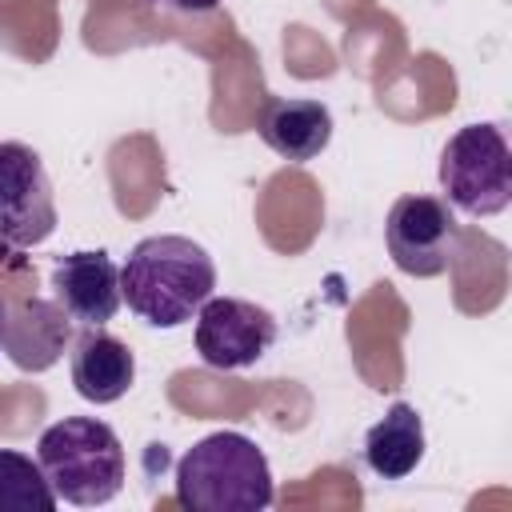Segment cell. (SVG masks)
<instances>
[{
    "instance_id": "1",
    "label": "cell",
    "mask_w": 512,
    "mask_h": 512,
    "mask_svg": "<svg viewBox=\"0 0 512 512\" xmlns=\"http://www.w3.org/2000/svg\"><path fill=\"white\" fill-rule=\"evenodd\" d=\"M212 288L216 264L188 236H148L120 268V300L152 328L188 324Z\"/></svg>"
},
{
    "instance_id": "2",
    "label": "cell",
    "mask_w": 512,
    "mask_h": 512,
    "mask_svg": "<svg viewBox=\"0 0 512 512\" xmlns=\"http://www.w3.org/2000/svg\"><path fill=\"white\" fill-rule=\"evenodd\" d=\"M176 504L192 512H260L272 504L268 456L244 432H212L176 460Z\"/></svg>"
},
{
    "instance_id": "3",
    "label": "cell",
    "mask_w": 512,
    "mask_h": 512,
    "mask_svg": "<svg viewBox=\"0 0 512 512\" xmlns=\"http://www.w3.org/2000/svg\"><path fill=\"white\" fill-rule=\"evenodd\" d=\"M36 460L56 500L96 508L120 496L128 464L120 436L96 416H64L36 440Z\"/></svg>"
},
{
    "instance_id": "4",
    "label": "cell",
    "mask_w": 512,
    "mask_h": 512,
    "mask_svg": "<svg viewBox=\"0 0 512 512\" xmlns=\"http://www.w3.org/2000/svg\"><path fill=\"white\" fill-rule=\"evenodd\" d=\"M444 200L468 216H496L512 204V152L496 124H464L440 152Z\"/></svg>"
},
{
    "instance_id": "5",
    "label": "cell",
    "mask_w": 512,
    "mask_h": 512,
    "mask_svg": "<svg viewBox=\"0 0 512 512\" xmlns=\"http://www.w3.org/2000/svg\"><path fill=\"white\" fill-rule=\"evenodd\" d=\"M56 232V196L44 160L20 144H0V244L12 252L36 248Z\"/></svg>"
},
{
    "instance_id": "6",
    "label": "cell",
    "mask_w": 512,
    "mask_h": 512,
    "mask_svg": "<svg viewBox=\"0 0 512 512\" xmlns=\"http://www.w3.org/2000/svg\"><path fill=\"white\" fill-rule=\"evenodd\" d=\"M384 240H388V256L400 272L416 276V280H432L444 276L452 268L456 256V216L452 204L440 196H400L388 212L384 224Z\"/></svg>"
},
{
    "instance_id": "7",
    "label": "cell",
    "mask_w": 512,
    "mask_h": 512,
    "mask_svg": "<svg viewBox=\"0 0 512 512\" xmlns=\"http://www.w3.org/2000/svg\"><path fill=\"white\" fill-rule=\"evenodd\" d=\"M276 344V316L252 300L208 296L196 312V352L208 368L236 372Z\"/></svg>"
},
{
    "instance_id": "8",
    "label": "cell",
    "mask_w": 512,
    "mask_h": 512,
    "mask_svg": "<svg viewBox=\"0 0 512 512\" xmlns=\"http://www.w3.org/2000/svg\"><path fill=\"white\" fill-rule=\"evenodd\" d=\"M52 292H56V304L76 324L104 328L120 308V268L104 248L56 256Z\"/></svg>"
},
{
    "instance_id": "9",
    "label": "cell",
    "mask_w": 512,
    "mask_h": 512,
    "mask_svg": "<svg viewBox=\"0 0 512 512\" xmlns=\"http://www.w3.org/2000/svg\"><path fill=\"white\" fill-rule=\"evenodd\" d=\"M72 344V316L44 296H24L8 304L4 352L20 372H48Z\"/></svg>"
},
{
    "instance_id": "10",
    "label": "cell",
    "mask_w": 512,
    "mask_h": 512,
    "mask_svg": "<svg viewBox=\"0 0 512 512\" xmlns=\"http://www.w3.org/2000/svg\"><path fill=\"white\" fill-rule=\"evenodd\" d=\"M256 132L288 164H308L332 140V112L320 100L268 96L256 112Z\"/></svg>"
},
{
    "instance_id": "11",
    "label": "cell",
    "mask_w": 512,
    "mask_h": 512,
    "mask_svg": "<svg viewBox=\"0 0 512 512\" xmlns=\"http://www.w3.org/2000/svg\"><path fill=\"white\" fill-rule=\"evenodd\" d=\"M136 380V356L132 348L104 332V328H84L72 344V388L88 404H116Z\"/></svg>"
},
{
    "instance_id": "12",
    "label": "cell",
    "mask_w": 512,
    "mask_h": 512,
    "mask_svg": "<svg viewBox=\"0 0 512 512\" xmlns=\"http://www.w3.org/2000/svg\"><path fill=\"white\" fill-rule=\"evenodd\" d=\"M424 460V420L408 400H396L364 436V464L380 480H404Z\"/></svg>"
},
{
    "instance_id": "13",
    "label": "cell",
    "mask_w": 512,
    "mask_h": 512,
    "mask_svg": "<svg viewBox=\"0 0 512 512\" xmlns=\"http://www.w3.org/2000/svg\"><path fill=\"white\" fill-rule=\"evenodd\" d=\"M56 492L40 460L0 448V512H52Z\"/></svg>"
},
{
    "instance_id": "14",
    "label": "cell",
    "mask_w": 512,
    "mask_h": 512,
    "mask_svg": "<svg viewBox=\"0 0 512 512\" xmlns=\"http://www.w3.org/2000/svg\"><path fill=\"white\" fill-rule=\"evenodd\" d=\"M148 4H156V8H172V12H212L220 0H148Z\"/></svg>"
},
{
    "instance_id": "15",
    "label": "cell",
    "mask_w": 512,
    "mask_h": 512,
    "mask_svg": "<svg viewBox=\"0 0 512 512\" xmlns=\"http://www.w3.org/2000/svg\"><path fill=\"white\" fill-rule=\"evenodd\" d=\"M4 320H8V300L0 296V352H4Z\"/></svg>"
}]
</instances>
